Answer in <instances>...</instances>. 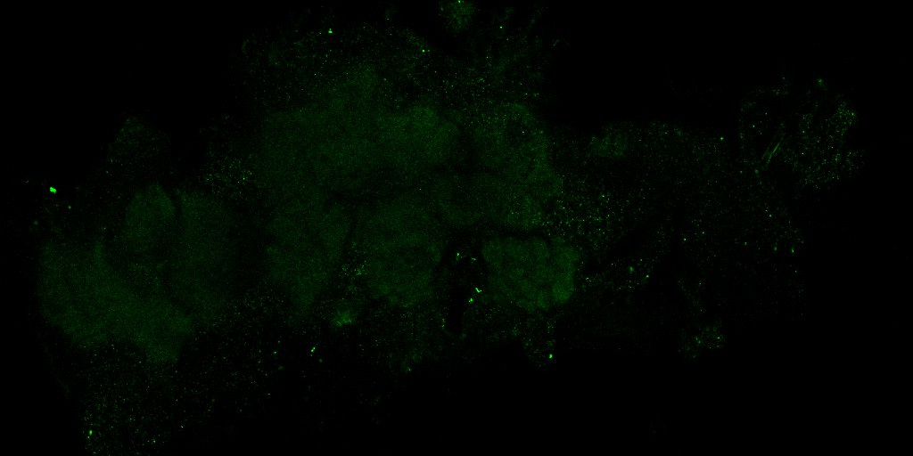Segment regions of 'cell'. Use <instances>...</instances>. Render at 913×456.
Instances as JSON below:
<instances>
[{
	"mask_svg": "<svg viewBox=\"0 0 913 456\" xmlns=\"http://www.w3.org/2000/svg\"><path fill=\"white\" fill-rule=\"evenodd\" d=\"M495 296L531 314L568 305L581 267L578 248L563 236L490 238L481 248Z\"/></svg>",
	"mask_w": 913,
	"mask_h": 456,
	"instance_id": "1",
	"label": "cell"
},
{
	"mask_svg": "<svg viewBox=\"0 0 913 456\" xmlns=\"http://www.w3.org/2000/svg\"><path fill=\"white\" fill-rule=\"evenodd\" d=\"M357 320L356 311L350 306L341 305L337 308L330 316L331 326L336 329H344L351 326Z\"/></svg>",
	"mask_w": 913,
	"mask_h": 456,
	"instance_id": "2",
	"label": "cell"
}]
</instances>
